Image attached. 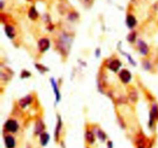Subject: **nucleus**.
<instances>
[{"label": "nucleus", "instance_id": "9", "mask_svg": "<svg viewBox=\"0 0 158 148\" xmlns=\"http://www.w3.org/2000/svg\"><path fill=\"white\" fill-rule=\"evenodd\" d=\"M51 84H52V88H53V91L56 97V102H59L60 100V98H61V95H60V90H59L58 86H57V83L56 82V80H54L53 78L51 79Z\"/></svg>", "mask_w": 158, "mask_h": 148}, {"label": "nucleus", "instance_id": "15", "mask_svg": "<svg viewBox=\"0 0 158 148\" xmlns=\"http://www.w3.org/2000/svg\"><path fill=\"white\" fill-rule=\"evenodd\" d=\"M5 32H6V34L7 35V36L9 37V38L12 39L15 36V29H14V28L12 27V26H6V28H5Z\"/></svg>", "mask_w": 158, "mask_h": 148}, {"label": "nucleus", "instance_id": "11", "mask_svg": "<svg viewBox=\"0 0 158 148\" xmlns=\"http://www.w3.org/2000/svg\"><path fill=\"white\" fill-rule=\"evenodd\" d=\"M138 47L139 50H140V53H141L142 55L146 56L147 54L148 53V52H149V48H148L147 43H145L144 42L142 41V40H139L138 41Z\"/></svg>", "mask_w": 158, "mask_h": 148}, {"label": "nucleus", "instance_id": "16", "mask_svg": "<svg viewBox=\"0 0 158 148\" xmlns=\"http://www.w3.org/2000/svg\"><path fill=\"white\" fill-rule=\"evenodd\" d=\"M137 21H136V18H134V16L133 15H129L127 17V25L129 28H133L135 26Z\"/></svg>", "mask_w": 158, "mask_h": 148}, {"label": "nucleus", "instance_id": "3", "mask_svg": "<svg viewBox=\"0 0 158 148\" xmlns=\"http://www.w3.org/2000/svg\"><path fill=\"white\" fill-rule=\"evenodd\" d=\"M38 46L39 49H40V50L41 51V52H46V50H48L49 46H50V42H49V40L46 38L41 39L39 41Z\"/></svg>", "mask_w": 158, "mask_h": 148}, {"label": "nucleus", "instance_id": "8", "mask_svg": "<svg viewBox=\"0 0 158 148\" xmlns=\"http://www.w3.org/2000/svg\"><path fill=\"white\" fill-rule=\"evenodd\" d=\"M120 67H121V63L119 60H113L108 65V68L114 72H117Z\"/></svg>", "mask_w": 158, "mask_h": 148}, {"label": "nucleus", "instance_id": "14", "mask_svg": "<svg viewBox=\"0 0 158 148\" xmlns=\"http://www.w3.org/2000/svg\"><path fill=\"white\" fill-rule=\"evenodd\" d=\"M31 101H32V97L30 96H27V97H24V98L21 99L19 100L20 106H22L23 108H25L31 103Z\"/></svg>", "mask_w": 158, "mask_h": 148}, {"label": "nucleus", "instance_id": "6", "mask_svg": "<svg viewBox=\"0 0 158 148\" xmlns=\"http://www.w3.org/2000/svg\"><path fill=\"white\" fill-rule=\"evenodd\" d=\"M4 143L6 148H15V140L12 136H6V137H4Z\"/></svg>", "mask_w": 158, "mask_h": 148}, {"label": "nucleus", "instance_id": "18", "mask_svg": "<svg viewBox=\"0 0 158 148\" xmlns=\"http://www.w3.org/2000/svg\"><path fill=\"white\" fill-rule=\"evenodd\" d=\"M29 16L32 19H35L38 17V12H37V11L35 10V9L34 7H32L29 9Z\"/></svg>", "mask_w": 158, "mask_h": 148}, {"label": "nucleus", "instance_id": "1", "mask_svg": "<svg viewBox=\"0 0 158 148\" xmlns=\"http://www.w3.org/2000/svg\"><path fill=\"white\" fill-rule=\"evenodd\" d=\"M157 120H158V105L154 103L151 107V111L150 113V118H149V126L151 128L153 127L154 123Z\"/></svg>", "mask_w": 158, "mask_h": 148}, {"label": "nucleus", "instance_id": "20", "mask_svg": "<svg viewBox=\"0 0 158 148\" xmlns=\"http://www.w3.org/2000/svg\"><path fill=\"white\" fill-rule=\"evenodd\" d=\"M35 66H36V69H41L42 70H43V72H44L45 71H48V69H45V67H43V66H41V65L36 64V65H35Z\"/></svg>", "mask_w": 158, "mask_h": 148}, {"label": "nucleus", "instance_id": "21", "mask_svg": "<svg viewBox=\"0 0 158 148\" xmlns=\"http://www.w3.org/2000/svg\"><path fill=\"white\" fill-rule=\"evenodd\" d=\"M27 148H31V147H30V146H28Z\"/></svg>", "mask_w": 158, "mask_h": 148}, {"label": "nucleus", "instance_id": "5", "mask_svg": "<svg viewBox=\"0 0 158 148\" xmlns=\"http://www.w3.org/2000/svg\"><path fill=\"white\" fill-rule=\"evenodd\" d=\"M119 76L120 79L121 80V81L124 83H127L131 81V73L130 71H128L127 69H123L121 70V72L119 74Z\"/></svg>", "mask_w": 158, "mask_h": 148}, {"label": "nucleus", "instance_id": "4", "mask_svg": "<svg viewBox=\"0 0 158 148\" xmlns=\"http://www.w3.org/2000/svg\"><path fill=\"white\" fill-rule=\"evenodd\" d=\"M62 126H63L62 120L61 118H60V117H58V121H57L56 126V128H55V131H54V140H55L56 142H58L59 140H60Z\"/></svg>", "mask_w": 158, "mask_h": 148}, {"label": "nucleus", "instance_id": "22", "mask_svg": "<svg viewBox=\"0 0 158 148\" xmlns=\"http://www.w3.org/2000/svg\"><path fill=\"white\" fill-rule=\"evenodd\" d=\"M86 148H89V147H88V146H87V147H86Z\"/></svg>", "mask_w": 158, "mask_h": 148}, {"label": "nucleus", "instance_id": "7", "mask_svg": "<svg viewBox=\"0 0 158 148\" xmlns=\"http://www.w3.org/2000/svg\"><path fill=\"white\" fill-rule=\"evenodd\" d=\"M85 140H86V143H89V144H94L96 141L95 134L92 131H86V133H85Z\"/></svg>", "mask_w": 158, "mask_h": 148}, {"label": "nucleus", "instance_id": "17", "mask_svg": "<svg viewBox=\"0 0 158 148\" xmlns=\"http://www.w3.org/2000/svg\"><path fill=\"white\" fill-rule=\"evenodd\" d=\"M97 136L99 140L102 142H104L106 140V134L101 129H98L97 131Z\"/></svg>", "mask_w": 158, "mask_h": 148}, {"label": "nucleus", "instance_id": "12", "mask_svg": "<svg viewBox=\"0 0 158 148\" xmlns=\"http://www.w3.org/2000/svg\"><path fill=\"white\" fill-rule=\"evenodd\" d=\"M49 139H50V137H49V134L47 133L44 132L40 136V143L43 146H46L48 144L49 141Z\"/></svg>", "mask_w": 158, "mask_h": 148}, {"label": "nucleus", "instance_id": "10", "mask_svg": "<svg viewBox=\"0 0 158 148\" xmlns=\"http://www.w3.org/2000/svg\"><path fill=\"white\" fill-rule=\"evenodd\" d=\"M45 129V126H44V123L42 120H38L35 123V135H41L43 133H44Z\"/></svg>", "mask_w": 158, "mask_h": 148}, {"label": "nucleus", "instance_id": "2", "mask_svg": "<svg viewBox=\"0 0 158 148\" xmlns=\"http://www.w3.org/2000/svg\"><path fill=\"white\" fill-rule=\"evenodd\" d=\"M4 128L6 131L13 134V133H15L18 131V123L14 120H9L6 122V123H5Z\"/></svg>", "mask_w": 158, "mask_h": 148}, {"label": "nucleus", "instance_id": "19", "mask_svg": "<svg viewBox=\"0 0 158 148\" xmlns=\"http://www.w3.org/2000/svg\"><path fill=\"white\" fill-rule=\"evenodd\" d=\"M135 37H136V33L135 32H132V33H131L129 35H128V40H129L130 42H131V43H133V42L135 40Z\"/></svg>", "mask_w": 158, "mask_h": 148}, {"label": "nucleus", "instance_id": "13", "mask_svg": "<svg viewBox=\"0 0 158 148\" xmlns=\"http://www.w3.org/2000/svg\"><path fill=\"white\" fill-rule=\"evenodd\" d=\"M136 144H137V148H147V142L143 135L137 139Z\"/></svg>", "mask_w": 158, "mask_h": 148}]
</instances>
